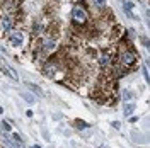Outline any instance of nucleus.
<instances>
[{"instance_id": "9", "label": "nucleus", "mask_w": 150, "mask_h": 148, "mask_svg": "<svg viewBox=\"0 0 150 148\" xmlns=\"http://www.w3.org/2000/svg\"><path fill=\"white\" fill-rule=\"evenodd\" d=\"M21 95H22V99H24L26 102H29V104H34V102H36V97H34L31 92H22Z\"/></svg>"}, {"instance_id": "18", "label": "nucleus", "mask_w": 150, "mask_h": 148, "mask_svg": "<svg viewBox=\"0 0 150 148\" xmlns=\"http://www.w3.org/2000/svg\"><path fill=\"white\" fill-rule=\"evenodd\" d=\"M33 148H41V147H38V145H34V147H33Z\"/></svg>"}, {"instance_id": "5", "label": "nucleus", "mask_w": 150, "mask_h": 148, "mask_svg": "<svg viewBox=\"0 0 150 148\" xmlns=\"http://www.w3.org/2000/svg\"><path fill=\"white\" fill-rule=\"evenodd\" d=\"M10 27H12V20L9 17H2V20H0V29L4 32H7V31H10Z\"/></svg>"}, {"instance_id": "16", "label": "nucleus", "mask_w": 150, "mask_h": 148, "mask_svg": "<svg viewBox=\"0 0 150 148\" xmlns=\"http://www.w3.org/2000/svg\"><path fill=\"white\" fill-rule=\"evenodd\" d=\"M131 97H133V95H131V92H128V90H125V94H123V99H125V101H130Z\"/></svg>"}, {"instance_id": "2", "label": "nucleus", "mask_w": 150, "mask_h": 148, "mask_svg": "<svg viewBox=\"0 0 150 148\" xmlns=\"http://www.w3.org/2000/svg\"><path fill=\"white\" fill-rule=\"evenodd\" d=\"M135 61H137V55H135L131 49H126V51H123L121 53V63L125 66L135 65Z\"/></svg>"}, {"instance_id": "7", "label": "nucleus", "mask_w": 150, "mask_h": 148, "mask_svg": "<svg viewBox=\"0 0 150 148\" xmlns=\"http://www.w3.org/2000/svg\"><path fill=\"white\" fill-rule=\"evenodd\" d=\"M55 46H56L55 39H46V41H45V44H43V51H50V49H53Z\"/></svg>"}, {"instance_id": "13", "label": "nucleus", "mask_w": 150, "mask_h": 148, "mask_svg": "<svg viewBox=\"0 0 150 148\" xmlns=\"http://www.w3.org/2000/svg\"><path fill=\"white\" fill-rule=\"evenodd\" d=\"M99 61H101V65H108V63H109V55H106V53H104V55L101 56V60H99Z\"/></svg>"}, {"instance_id": "17", "label": "nucleus", "mask_w": 150, "mask_h": 148, "mask_svg": "<svg viewBox=\"0 0 150 148\" xmlns=\"http://www.w3.org/2000/svg\"><path fill=\"white\" fill-rule=\"evenodd\" d=\"M143 75H145V78H147V80H149V70H147V66H145V68H143Z\"/></svg>"}, {"instance_id": "6", "label": "nucleus", "mask_w": 150, "mask_h": 148, "mask_svg": "<svg viewBox=\"0 0 150 148\" xmlns=\"http://www.w3.org/2000/svg\"><path fill=\"white\" fill-rule=\"evenodd\" d=\"M10 43H12L14 46H21V44H22V34H21V32H14V34L10 36Z\"/></svg>"}, {"instance_id": "15", "label": "nucleus", "mask_w": 150, "mask_h": 148, "mask_svg": "<svg viewBox=\"0 0 150 148\" xmlns=\"http://www.w3.org/2000/svg\"><path fill=\"white\" fill-rule=\"evenodd\" d=\"M0 128H2V130L5 131V133H9V131H10V126L7 124V123H5V121H2V124H0Z\"/></svg>"}, {"instance_id": "1", "label": "nucleus", "mask_w": 150, "mask_h": 148, "mask_svg": "<svg viewBox=\"0 0 150 148\" xmlns=\"http://www.w3.org/2000/svg\"><path fill=\"white\" fill-rule=\"evenodd\" d=\"M72 20H74L77 26H82L85 20H87V12L84 7H75L72 12Z\"/></svg>"}, {"instance_id": "8", "label": "nucleus", "mask_w": 150, "mask_h": 148, "mask_svg": "<svg viewBox=\"0 0 150 148\" xmlns=\"http://www.w3.org/2000/svg\"><path fill=\"white\" fill-rule=\"evenodd\" d=\"M26 85H28V89L29 90H33V92L36 94V95H39V97H43V90H41V89H39V87H38V85H34V83H26Z\"/></svg>"}, {"instance_id": "4", "label": "nucleus", "mask_w": 150, "mask_h": 148, "mask_svg": "<svg viewBox=\"0 0 150 148\" xmlns=\"http://www.w3.org/2000/svg\"><path fill=\"white\" fill-rule=\"evenodd\" d=\"M0 65H2V70H4L5 73L9 75L10 78H14V80H19V75H17V72H16V70H12V68H10V66L7 65V63H5L4 60L0 61Z\"/></svg>"}, {"instance_id": "11", "label": "nucleus", "mask_w": 150, "mask_h": 148, "mask_svg": "<svg viewBox=\"0 0 150 148\" xmlns=\"http://www.w3.org/2000/svg\"><path fill=\"white\" fill-rule=\"evenodd\" d=\"M135 111V104H126L125 106V116H131Z\"/></svg>"}, {"instance_id": "20", "label": "nucleus", "mask_w": 150, "mask_h": 148, "mask_svg": "<svg viewBox=\"0 0 150 148\" xmlns=\"http://www.w3.org/2000/svg\"><path fill=\"white\" fill-rule=\"evenodd\" d=\"M0 61H2V60H0Z\"/></svg>"}, {"instance_id": "12", "label": "nucleus", "mask_w": 150, "mask_h": 148, "mask_svg": "<svg viewBox=\"0 0 150 148\" xmlns=\"http://www.w3.org/2000/svg\"><path fill=\"white\" fill-rule=\"evenodd\" d=\"M125 10H126V16H128L130 19H135L133 12H131V4L130 2H125Z\"/></svg>"}, {"instance_id": "10", "label": "nucleus", "mask_w": 150, "mask_h": 148, "mask_svg": "<svg viewBox=\"0 0 150 148\" xmlns=\"http://www.w3.org/2000/svg\"><path fill=\"white\" fill-rule=\"evenodd\" d=\"M58 70V66L53 65V63H48V65H45V73L46 75H53Z\"/></svg>"}, {"instance_id": "14", "label": "nucleus", "mask_w": 150, "mask_h": 148, "mask_svg": "<svg viewBox=\"0 0 150 148\" xmlns=\"http://www.w3.org/2000/svg\"><path fill=\"white\" fill-rule=\"evenodd\" d=\"M92 4L96 7H104L106 5V0H92Z\"/></svg>"}, {"instance_id": "19", "label": "nucleus", "mask_w": 150, "mask_h": 148, "mask_svg": "<svg viewBox=\"0 0 150 148\" xmlns=\"http://www.w3.org/2000/svg\"><path fill=\"white\" fill-rule=\"evenodd\" d=\"M2 111H4V109H2V106H0V112H2Z\"/></svg>"}, {"instance_id": "3", "label": "nucleus", "mask_w": 150, "mask_h": 148, "mask_svg": "<svg viewBox=\"0 0 150 148\" xmlns=\"http://www.w3.org/2000/svg\"><path fill=\"white\" fill-rule=\"evenodd\" d=\"M5 141H7V145H10V147H14V148H26L24 143H22V140L19 138L17 133H14L10 136H5Z\"/></svg>"}]
</instances>
